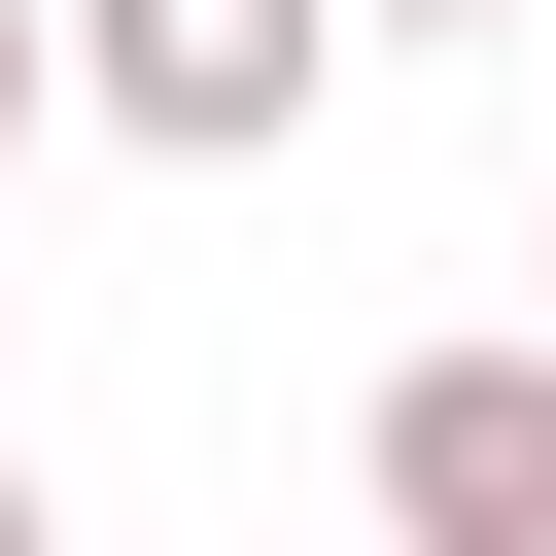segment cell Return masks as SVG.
<instances>
[{
    "label": "cell",
    "mask_w": 556,
    "mask_h": 556,
    "mask_svg": "<svg viewBox=\"0 0 556 556\" xmlns=\"http://www.w3.org/2000/svg\"><path fill=\"white\" fill-rule=\"evenodd\" d=\"M35 35H70V104L174 139V174H278V139L348 104V0H35Z\"/></svg>",
    "instance_id": "6da1fadb"
},
{
    "label": "cell",
    "mask_w": 556,
    "mask_h": 556,
    "mask_svg": "<svg viewBox=\"0 0 556 556\" xmlns=\"http://www.w3.org/2000/svg\"><path fill=\"white\" fill-rule=\"evenodd\" d=\"M348 486H382V556H556V348H417L348 417Z\"/></svg>",
    "instance_id": "7a4b0ae2"
},
{
    "label": "cell",
    "mask_w": 556,
    "mask_h": 556,
    "mask_svg": "<svg viewBox=\"0 0 556 556\" xmlns=\"http://www.w3.org/2000/svg\"><path fill=\"white\" fill-rule=\"evenodd\" d=\"M35 104H70V35H35V0H0V174H35Z\"/></svg>",
    "instance_id": "3957f363"
},
{
    "label": "cell",
    "mask_w": 556,
    "mask_h": 556,
    "mask_svg": "<svg viewBox=\"0 0 556 556\" xmlns=\"http://www.w3.org/2000/svg\"><path fill=\"white\" fill-rule=\"evenodd\" d=\"M348 35H486V0H348Z\"/></svg>",
    "instance_id": "277c9868"
},
{
    "label": "cell",
    "mask_w": 556,
    "mask_h": 556,
    "mask_svg": "<svg viewBox=\"0 0 556 556\" xmlns=\"http://www.w3.org/2000/svg\"><path fill=\"white\" fill-rule=\"evenodd\" d=\"M0 556H70V521H35V452H0Z\"/></svg>",
    "instance_id": "5b68a950"
},
{
    "label": "cell",
    "mask_w": 556,
    "mask_h": 556,
    "mask_svg": "<svg viewBox=\"0 0 556 556\" xmlns=\"http://www.w3.org/2000/svg\"><path fill=\"white\" fill-rule=\"evenodd\" d=\"M521 348H556V313H521Z\"/></svg>",
    "instance_id": "8992f818"
}]
</instances>
